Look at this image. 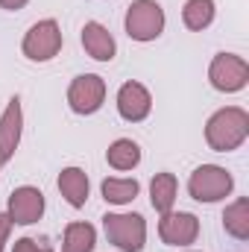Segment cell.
I'll return each mask as SVG.
<instances>
[{"label":"cell","instance_id":"cell-12","mask_svg":"<svg viewBox=\"0 0 249 252\" xmlns=\"http://www.w3.org/2000/svg\"><path fill=\"white\" fill-rule=\"evenodd\" d=\"M82 47H85V53H88L91 59H97V62H112L115 53H118L115 35H112L103 24H97V21H88V24L82 27Z\"/></svg>","mask_w":249,"mask_h":252},{"label":"cell","instance_id":"cell-5","mask_svg":"<svg viewBox=\"0 0 249 252\" xmlns=\"http://www.w3.org/2000/svg\"><path fill=\"white\" fill-rule=\"evenodd\" d=\"M21 50H24V56L30 62H50L62 50V30H59V24L53 18L32 24L30 32L24 35Z\"/></svg>","mask_w":249,"mask_h":252},{"label":"cell","instance_id":"cell-10","mask_svg":"<svg viewBox=\"0 0 249 252\" xmlns=\"http://www.w3.org/2000/svg\"><path fill=\"white\" fill-rule=\"evenodd\" d=\"M21 129H24V112H21V97L15 94L0 115V167L6 161H12V156L21 144Z\"/></svg>","mask_w":249,"mask_h":252},{"label":"cell","instance_id":"cell-13","mask_svg":"<svg viewBox=\"0 0 249 252\" xmlns=\"http://www.w3.org/2000/svg\"><path fill=\"white\" fill-rule=\"evenodd\" d=\"M59 190H62V196L73 208H82L88 202V190H91L88 173L79 170V167H64L59 173Z\"/></svg>","mask_w":249,"mask_h":252},{"label":"cell","instance_id":"cell-17","mask_svg":"<svg viewBox=\"0 0 249 252\" xmlns=\"http://www.w3.org/2000/svg\"><path fill=\"white\" fill-rule=\"evenodd\" d=\"M97 247V232L91 223H67L62 238V252H91Z\"/></svg>","mask_w":249,"mask_h":252},{"label":"cell","instance_id":"cell-9","mask_svg":"<svg viewBox=\"0 0 249 252\" xmlns=\"http://www.w3.org/2000/svg\"><path fill=\"white\" fill-rule=\"evenodd\" d=\"M6 214H9L12 223H18V226H32V223H38L41 214H44V193L38 188H32V185L15 188L9 193V211H6Z\"/></svg>","mask_w":249,"mask_h":252},{"label":"cell","instance_id":"cell-8","mask_svg":"<svg viewBox=\"0 0 249 252\" xmlns=\"http://www.w3.org/2000/svg\"><path fill=\"white\" fill-rule=\"evenodd\" d=\"M158 238L167 247H190L199 238V220L190 211H167L158 220Z\"/></svg>","mask_w":249,"mask_h":252},{"label":"cell","instance_id":"cell-7","mask_svg":"<svg viewBox=\"0 0 249 252\" xmlns=\"http://www.w3.org/2000/svg\"><path fill=\"white\" fill-rule=\"evenodd\" d=\"M106 103V82L97 73H82L67 88V106L76 115H94Z\"/></svg>","mask_w":249,"mask_h":252},{"label":"cell","instance_id":"cell-2","mask_svg":"<svg viewBox=\"0 0 249 252\" xmlns=\"http://www.w3.org/2000/svg\"><path fill=\"white\" fill-rule=\"evenodd\" d=\"M124 27L132 41H156L164 32V9L156 0H132Z\"/></svg>","mask_w":249,"mask_h":252},{"label":"cell","instance_id":"cell-19","mask_svg":"<svg viewBox=\"0 0 249 252\" xmlns=\"http://www.w3.org/2000/svg\"><path fill=\"white\" fill-rule=\"evenodd\" d=\"M103 199L106 202H112V205H126V202H132L135 196H138V190L141 185L135 182V179H118V176H112V179H103Z\"/></svg>","mask_w":249,"mask_h":252},{"label":"cell","instance_id":"cell-4","mask_svg":"<svg viewBox=\"0 0 249 252\" xmlns=\"http://www.w3.org/2000/svg\"><path fill=\"white\" fill-rule=\"evenodd\" d=\"M106 238L124 252H141L147 244V223L141 214H106Z\"/></svg>","mask_w":249,"mask_h":252},{"label":"cell","instance_id":"cell-14","mask_svg":"<svg viewBox=\"0 0 249 252\" xmlns=\"http://www.w3.org/2000/svg\"><path fill=\"white\" fill-rule=\"evenodd\" d=\"M176 193H179V182L173 173H156L153 182H150V202L158 214H167L173 211V202H176Z\"/></svg>","mask_w":249,"mask_h":252},{"label":"cell","instance_id":"cell-1","mask_svg":"<svg viewBox=\"0 0 249 252\" xmlns=\"http://www.w3.org/2000/svg\"><path fill=\"white\" fill-rule=\"evenodd\" d=\"M249 135V115L241 106L220 109L205 124V141L214 153H232L238 150Z\"/></svg>","mask_w":249,"mask_h":252},{"label":"cell","instance_id":"cell-3","mask_svg":"<svg viewBox=\"0 0 249 252\" xmlns=\"http://www.w3.org/2000/svg\"><path fill=\"white\" fill-rule=\"evenodd\" d=\"M232 188H235L232 173L217 164H202L187 179V190L196 202H220L232 193Z\"/></svg>","mask_w":249,"mask_h":252},{"label":"cell","instance_id":"cell-16","mask_svg":"<svg viewBox=\"0 0 249 252\" xmlns=\"http://www.w3.org/2000/svg\"><path fill=\"white\" fill-rule=\"evenodd\" d=\"M223 229L232 238H238V241H247L249 238V199L247 196H241L232 205H226V211H223Z\"/></svg>","mask_w":249,"mask_h":252},{"label":"cell","instance_id":"cell-15","mask_svg":"<svg viewBox=\"0 0 249 252\" xmlns=\"http://www.w3.org/2000/svg\"><path fill=\"white\" fill-rule=\"evenodd\" d=\"M106 161L115 170H135L141 164V147L132 138H118L109 150H106Z\"/></svg>","mask_w":249,"mask_h":252},{"label":"cell","instance_id":"cell-20","mask_svg":"<svg viewBox=\"0 0 249 252\" xmlns=\"http://www.w3.org/2000/svg\"><path fill=\"white\" fill-rule=\"evenodd\" d=\"M12 252H53L47 241H35V238H21L12 244Z\"/></svg>","mask_w":249,"mask_h":252},{"label":"cell","instance_id":"cell-11","mask_svg":"<svg viewBox=\"0 0 249 252\" xmlns=\"http://www.w3.org/2000/svg\"><path fill=\"white\" fill-rule=\"evenodd\" d=\"M118 112L129 124H141L153 112V97L141 82H124L118 91Z\"/></svg>","mask_w":249,"mask_h":252},{"label":"cell","instance_id":"cell-6","mask_svg":"<svg viewBox=\"0 0 249 252\" xmlns=\"http://www.w3.org/2000/svg\"><path fill=\"white\" fill-rule=\"evenodd\" d=\"M208 79L217 91L223 94H235L241 88H247L249 82V64L247 59L235 56V53H217L211 59V67H208Z\"/></svg>","mask_w":249,"mask_h":252},{"label":"cell","instance_id":"cell-22","mask_svg":"<svg viewBox=\"0 0 249 252\" xmlns=\"http://www.w3.org/2000/svg\"><path fill=\"white\" fill-rule=\"evenodd\" d=\"M30 0H0V9H6V12H18V9H24Z\"/></svg>","mask_w":249,"mask_h":252},{"label":"cell","instance_id":"cell-18","mask_svg":"<svg viewBox=\"0 0 249 252\" xmlns=\"http://www.w3.org/2000/svg\"><path fill=\"white\" fill-rule=\"evenodd\" d=\"M214 12H217V9H214V0H187L185 9H182V21H185L187 30L202 32V30L211 27Z\"/></svg>","mask_w":249,"mask_h":252},{"label":"cell","instance_id":"cell-21","mask_svg":"<svg viewBox=\"0 0 249 252\" xmlns=\"http://www.w3.org/2000/svg\"><path fill=\"white\" fill-rule=\"evenodd\" d=\"M12 217L9 214H0V252H3V247H6V241H9V232H12Z\"/></svg>","mask_w":249,"mask_h":252}]
</instances>
